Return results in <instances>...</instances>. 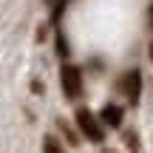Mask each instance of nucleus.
I'll return each mask as SVG.
<instances>
[{
  "instance_id": "f257e3e1",
  "label": "nucleus",
  "mask_w": 153,
  "mask_h": 153,
  "mask_svg": "<svg viewBox=\"0 0 153 153\" xmlns=\"http://www.w3.org/2000/svg\"><path fill=\"white\" fill-rule=\"evenodd\" d=\"M60 85H62V94H65L68 99H79L82 97V71L76 65H62Z\"/></svg>"
},
{
  "instance_id": "f03ea898",
  "label": "nucleus",
  "mask_w": 153,
  "mask_h": 153,
  "mask_svg": "<svg viewBox=\"0 0 153 153\" xmlns=\"http://www.w3.org/2000/svg\"><path fill=\"white\" fill-rule=\"evenodd\" d=\"M76 128H79V131L85 133V139H91V142H102L105 139V131H102V125H99V119L88 108L76 111Z\"/></svg>"
},
{
  "instance_id": "7ed1b4c3",
  "label": "nucleus",
  "mask_w": 153,
  "mask_h": 153,
  "mask_svg": "<svg viewBox=\"0 0 153 153\" xmlns=\"http://www.w3.org/2000/svg\"><path fill=\"white\" fill-rule=\"evenodd\" d=\"M119 88H122V94L128 97V102L136 105L139 102V94H142V74H139V68H131V71L122 76Z\"/></svg>"
},
{
  "instance_id": "20e7f679",
  "label": "nucleus",
  "mask_w": 153,
  "mask_h": 153,
  "mask_svg": "<svg viewBox=\"0 0 153 153\" xmlns=\"http://www.w3.org/2000/svg\"><path fill=\"white\" fill-rule=\"evenodd\" d=\"M122 116H125V114H122L119 105H105L102 114H99V119H102L108 128H122Z\"/></svg>"
},
{
  "instance_id": "39448f33",
  "label": "nucleus",
  "mask_w": 153,
  "mask_h": 153,
  "mask_svg": "<svg viewBox=\"0 0 153 153\" xmlns=\"http://www.w3.org/2000/svg\"><path fill=\"white\" fill-rule=\"evenodd\" d=\"M43 153H65V150H62V145H60L57 136H45L43 139Z\"/></svg>"
},
{
  "instance_id": "423d86ee",
  "label": "nucleus",
  "mask_w": 153,
  "mask_h": 153,
  "mask_svg": "<svg viewBox=\"0 0 153 153\" xmlns=\"http://www.w3.org/2000/svg\"><path fill=\"white\" fill-rule=\"evenodd\" d=\"M57 54H60L62 60L71 54V48H68V40H65V34H62V31H57Z\"/></svg>"
},
{
  "instance_id": "0eeeda50",
  "label": "nucleus",
  "mask_w": 153,
  "mask_h": 153,
  "mask_svg": "<svg viewBox=\"0 0 153 153\" xmlns=\"http://www.w3.org/2000/svg\"><path fill=\"white\" fill-rule=\"evenodd\" d=\"M65 3H68V0H54V9H51V20H60V17H62V9H65Z\"/></svg>"
},
{
  "instance_id": "6e6552de",
  "label": "nucleus",
  "mask_w": 153,
  "mask_h": 153,
  "mask_svg": "<svg viewBox=\"0 0 153 153\" xmlns=\"http://www.w3.org/2000/svg\"><path fill=\"white\" fill-rule=\"evenodd\" d=\"M125 139H128V148L136 153V150H139V139H136V133H133V131H131V133H125Z\"/></svg>"
},
{
  "instance_id": "1a4fd4ad",
  "label": "nucleus",
  "mask_w": 153,
  "mask_h": 153,
  "mask_svg": "<svg viewBox=\"0 0 153 153\" xmlns=\"http://www.w3.org/2000/svg\"><path fill=\"white\" fill-rule=\"evenodd\" d=\"M60 128H62V133H65V136H68V142H71V145H76V142H79V139H76V133H74L71 128L65 125V122H60Z\"/></svg>"
},
{
  "instance_id": "9d476101",
  "label": "nucleus",
  "mask_w": 153,
  "mask_h": 153,
  "mask_svg": "<svg viewBox=\"0 0 153 153\" xmlns=\"http://www.w3.org/2000/svg\"><path fill=\"white\" fill-rule=\"evenodd\" d=\"M150 23H153V6H150Z\"/></svg>"
},
{
  "instance_id": "9b49d317",
  "label": "nucleus",
  "mask_w": 153,
  "mask_h": 153,
  "mask_svg": "<svg viewBox=\"0 0 153 153\" xmlns=\"http://www.w3.org/2000/svg\"><path fill=\"white\" fill-rule=\"evenodd\" d=\"M150 60H153V43H150Z\"/></svg>"
},
{
  "instance_id": "f8f14e48",
  "label": "nucleus",
  "mask_w": 153,
  "mask_h": 153,
  "mask_svg": "<svg viewBox=\"0 0 153 153\" xmlns=\"http://www.w3.org/2000/svg\"><path fill=\"white\" fill-rule=\"evenodd\" d=\"M102 153H114V150H102Z\"/></svg>"
}]
</instances>
